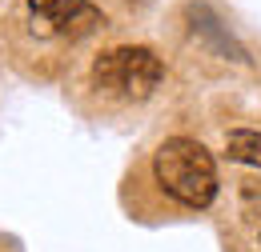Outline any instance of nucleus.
Returning a JSON list of instances; mask_svg holds the SVG:
<instances>
[{
    "instance_id": "f257e3e1",
    "label": "nucleus",
    "mask_w": 261,
    "mask_h": 252,
    "mask_svg": "<svg viewBox=\"0 0 261 252\" xmlns=\"http://www.w3.org/2000/svg\"><path fill=\"white\" fill-rule=\"evenodd\" d=\"M157 188L189 212H205L217 196V164L213 152L193 136H169L153 152Z\"/></svg>"
},
{
    "instance_id": "f03ea898",
    "label": "nucleus",
    "mask_w": 261,
    "mask_h": 252,
    "mask_svg": "<svg viewBox=\"0 0 261 252\" xmlns=\"http://www.w3.org/2000/svg\"><path fill=\"white\" fill-rule=\"evenodd\" d=\"M165 64L153 48L145 44H121V48H105L93 60V88L121 104H141L161 88Z\"/></svg>"
},
{
    "instance_id": "7ed1b4c3",
    "label": "nucleus",
    "mask_w": 261,
    "mask_h": 252,
    "mask_svg": "<svg viewBox=\"0 0 261 252\" xmlns=\"http://www.w3.org/2000/svg\"><path fill=\"white\" fill-rule=\"evenodd\" d=\"M24 12L33 36H57V40H85L105 24L100 8L89 0H29Z\"/></svg>"
},
{
    "instance_id": "20e7f679",
    "label": "nucleus",
    "mask_w": 261,
    "mask_h": 252,
    "mask_svg": "<svg viewBox=\"0 0 261 252\" xmlns=\"http://www.w3.org/2000/svg\"><path fill=\"white\" fill-rule=\"evenodd\" d=\"M225 156L237 160V164H249V168H261V132L233 128L225 136Z\"/></svg>"
},
{
    "instance_id": "39448f33",
    "label": "nucleus",
    "mask_w": 261,
    "mask_h": 252,
    "mask_svg": "<svg viewBox=\"0 0 261 252\" xmlns=\"http://www.w3.org/2000/svg\"><path fill=\"white\" fill-rule=\"evenodd\" d=\"M257 248H261V232H257Z\"/></svg>"
}]
</instances>
